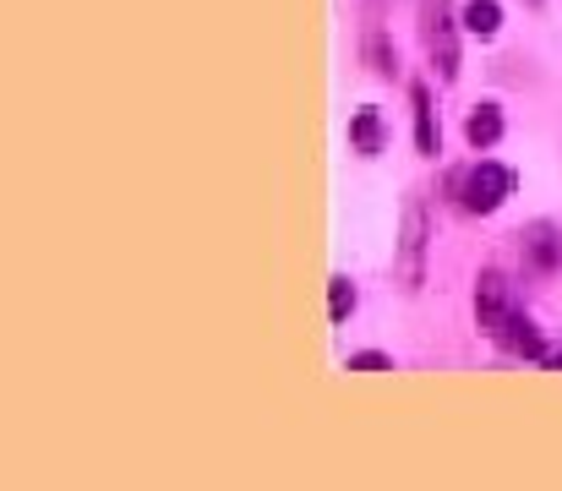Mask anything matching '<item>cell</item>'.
Masks as SVG:
<instances>
[{"mask_svg": "<svg viewBox=\"0 0 562 491\" xmlns=\"http://www.w3.org/2000/svg\"><path fill=\"white\" fill-rule=\"evenodd\" d=\"M367 49H372V60H376V71H382V77H387V71H393V66H398V60H393V55H387V44H382V38H372V44H367Z\"/></svg>", "mask_w": 562, "mask_h": 491, "instance_id": "7c38bea8", "label": "cell"}, {"mask_svg": "<svg viewBox=\"0 0 562 491\" xmlns=\"http://www.w3.org/2000/svg\"><path fill=\"white\" fill-rule=\"evenodd\" d=\"M409 104H415V148H420L426 159H437V154H442V126H437V110H431V88L415 82V88H409Z\"/></svg>", "mask_w": 562, "mask_h": 491, "instance_id": "8992f818", "label": "cell"}, {"mask_svg": "<svg viewBox=\"0 0 562 491\" xmlns=\"http://www.w3.org/2000/svg\"><path fill=\"white\" fill-rule=\"evenodd\" d=\"M519 317V301H514V284L497 274V268H486L481 279H475V327L497 344L503 333H508V323Z\"/></svg>", "mask_w": 562, "mask_h": 491, "instance_id": "3957f363", "label": "cell"}, {"mask_svg": "<svg viewBox=\"0 0 562 491\" xmlns=\"http://www.w3.org/2000/svg\"><path fill=\"white\" fill-rule=\"evenodd\" d=\"M453 197H459L470 213H497V208L514 197V169H508V164H492V159L470 164V169L453 180Z\"/></svg>", "mask_w": 562, "mask_h": 491, "instance_id": "7a4b0ae2", "label": "cell"}, {"mask_svg": "<svg viewBox=\"0 0 562 491\" xmlns=\"http://www.w3.org/2000/svg\"><path fill=\"white\" fill-rule=\"evenodd\" d=\"M420 44L442 82H459V22L448 16V0H420Z\"/></svg>", "mask_w": 562, "mask_h": 491, "instance_id": "6da1fadb", "label": "cell"}, {"mask_svg": "<svg viewBox=\"0 0 562 491\" xmlns=\"http://www.w3.org/2000/svg\"><path fill=\"white\" fill-rule=\"evenodd\" d=\"M420 279H426V208L409 197L404 224H398V284L420 290Z\"/></svg>", "mask_w": 562, "mask_h": 491, "instance_id": "277c9868", "label": "cell"}, {"mask_svg": "<svg viewBox=\"0 0 562 491\" xmlns=\"http://www.w3.org/2000/svg\"><path fill=\"white\" fill-rule=\"evenodd\" d=\"M497 137H503V110H497V104H475L470 121H464V143H470L475 154H486Z\"/></svg>", "mask_w": 562, "mask_h": 491, "instance_id": "52a82bcc", "label": "cell"}, {"mask_svg": "<svg viewBox=\"0 0 562 491\" xmlns=\"http://www.w3.org/2000/svg\"><path fill=\"white\" fill-rule=\"evenodd\" d=\"M345 366H350V371H393V360H387V355H376V349H361V355H350Z\"/></svg>", "mask_w": 562, "mask_h": 491, "instance_id": "8fae6325", "label": "cell"}, {"mask_svg": "<svg viewBox=\"0 0 562 491\" xmlns=\"http://www.w3.org/2000/svg\"><path fill=\"white\" fill-rule=\"evenodd\" d=\"M519 241H525V268H530V274H558L562 268L558 224H530Z\"/></svg>", "mask_w": 562, "mask_h": 491, "instance_id": "5b68a950", "label": "cell"}, {"mask_svg": "<svg viewBox=\"0 0 562 491\" xmlns=\"http://www.w3.org/2000/svg\"><path fill=\"white\" fill-rule=\"evenodd\" d=\"M350 312H356V284H350V279H334V284H328V317L345 323Z\"/></svg>", "mask_w": 562, "mask_h": 491, "instance_id": "30bf717a", "label": "cell"}, {"mask_svg": "<svg viewBox=\"0 0 562 491\" xmlns=\"http://www.w3.org/2000/svg\"><path fill=\"white\" fill-rule=\"evenodd\" d=\"M350 148H356L361 159L382 154V115H376L372 104H367V110H356V121H350Z\"/></svg>", "mask_w": 562, "mask_h": 491, "instance_id": "ba28073f", "label": "cell"}, {"mask_svg": "<svg viewBox=\"0 0 562 491\" xmlns=\"http://www.w3.org/2000/svg\"><path fill=\"white\" fill-rule=\"evenodd\" d=\"M497 27H503V5H497V0H470V5H464V33L497 38Z\"/></svg>", "mask_w": 562, "mask_h": 491, "instance_id": "9c48e42d", "label": "cell"}]
</instances>
